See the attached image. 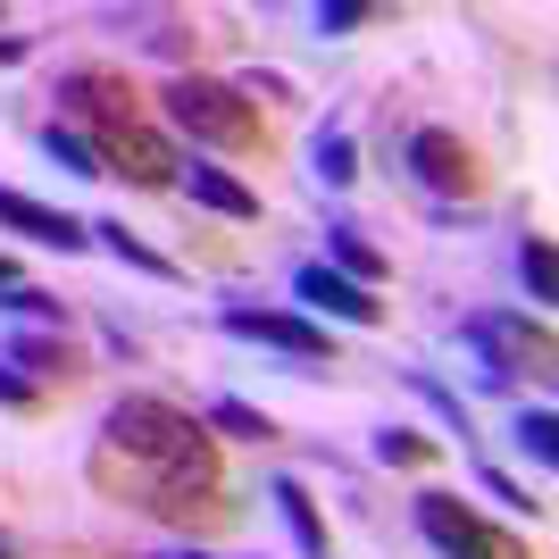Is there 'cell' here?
I'll use <instances>...</instances> for the list:
<instances>
[{"mask_svg": "<svg viewBox=\"0 0 559 559\" xmlns=\"http://www.w3.org/2000/svg\"><path fill=\"white\" fill-rule=\"evenodd\" d=\"M84 476H93L100 501H117L134 518H159V526L217 518V435L159 393H117L100 409Z\"/></svg>", "mask_w": 559, "mask_h": 559, "instance_id": "6da1fadb", "label": "cell"}, {"mask_svg": "<svg viewBox=\"0 0 559 559\" xmlns=\"http://www.w3.org/2000/svg\"><path fill=\"white\" fill-rule=\"evenodd\" d=\"M50 100H59V117L50 126H68V134L93 142L100 176H126V185H167V167H176V151L159 142V126L134 109V84L109 68H68L59 84H50Z\"/></svg>", "mask_w": 559, "mask_h": 559, "instance_id": "7a4b0ae2", "label": "cell"}, {"mask_svg": "<svg viewBox=\"0 0 559 559\" xmlns=\"http://www.w3.org/2000/svg\"><path fill=\"white\" fill-rule=\"evenodd\" d=\"M460 343L476 350V376L492 393H518V384H543L551 376V326L526 318V309H467L460 318Z\"/></svg>", "mask_w": 559, "mask_h": 559, "instance_id": "3957f363", "label": "cell"}, {"mask_svg": "<svg viewBox=\"0 0 559 559\" xmlns=\"http://www.w3.org/2000/svg\"><path fill=\"white\" fill-rule=\"evenodd\" d=\"M159 117L185 142H210V151H251L259 142V109L234 93V84H217V75H167Z\"/></svg>", "mask_w": 559, "mask_h": 559, "instance_id": "277c9868", "label": "cell"}, {"mask_svg": "<svg viewBox=\"0 0 559 559\" xmlns=\"http://www.w3.org/2000/svg\"><path fill=\"white\" fill-rule=\"evenodd\" d=\"M409 526L426 535L435 559H526V543L501 535L492 518H476L460 492H418V501H409Z\"/></svg>", "mask_w": 559, "mask_h": 559, "instance_id": "5b68a950", "label": "cell"}, {"mask_svg": "<svg viewBox=\"0 0 559 559\" xmlns=\"http://www.w3.org/2000/svg\"><path fill=\"white\" fill-rule=\"evenodd\" d=\"M217 326H226L234 343H259V350H276V359H293V368H318V359L334 368V350H326V326H318V318H301V309H259V301H226V309H217Z\"/></svg>", "mask_w": 559, "mask_h": 559, "instance_id": "8992f818", "label": "cell"}, {"mask_svg": "<svg viewBox=\"0 0 559 559\" xmlns=\"http://www.w3.org/2000/svg\"><path fill=\"white\" fill-rule=\"evenodd\" d=\"M401 167H409L435 201H467V192H476V151H467L451 126H409V134H401Z\"/></svg>", "mask_w": 559, "mask_h": 559, "instance_id": "52a82bcc", "label": "cell"}, {"mask_svg": "<svg viewBox=\"0 0 559 559\" xmlns=\"http://www.w3.org/2000/svg\"><path fill=\"white\" fill-rule=\"evenodd\" d=\"M293 301H301V318H334V326H376V318H384L376 284L334 276L326 259H301V267H293Z\"/></svg>", "mask_w": 559, "mask_h": 559, "instance_id": "ba28073f", "label": "cell"}, {"mask_svg": "<svg viewBox=\"0 0 559 559\" xmlns=\"http://www.w3.org/2000/svg\"><path fill=\"white\" fill-rule=\"evenodd\" d=\"M0 359H9L34 393H43V384H75V376H84V350H75L68 334H50V326H17L9 343H0Z\"/></svg>", "mask_w": 559, "mask_h": 559, "instance_id": "9c48e42d", "label": "cell"}, {"mask_svg": "<svg viewBox=\"0 0 559 559\" xmlns=\"http://www.w3.org/2000/svg\"><path fill=\"white\" fill-rule=\"evenodd\" d=\"M0 226L25 234V242H43V251H84V242H93L84 217L50 210V201H34V192H17V185H0Z\"/></svg>", "mask_w": 559, "mask_h": 559, "instance_id": "30bf717a", "label": "cell"}, {"mask_svg": "<svg viewBox=\"0 0 559 559\" xmlns=\"http://www.w3.org/2000/svg\"><path fill=\"white\" fill-rule=\"evenodd\" d=\"M176 185H185V201H192V210H210V217H234V226H242V217H259V192L242 185L234 167L185 159V167H176Z\"/></svg>", "mask_w": 559, "mask_h": 559, "instance_id": "8fae6325", "label": "cell"}, {"mask_svg": "<svg viewBox=\"0 0 559 559\" xmlns=\"http://www.w3.org/2000/svg\"><path fill=\"white\" fill-rule=\"evenodd\" d=\"M109 34H126L134 50H159V59H192V25L176 9H100Z\"/></svg>", "mask_w": 559, "mask_h": 559, "instance_id": "7c38bea8", "label": "cell"}, {"mask_svg": "<svg viewBox=\"0 0 559 559\" xmlns=\"http://www.w3.org/2000/svg\"><path fill=\"white\" fill-rule=\"evenodd\" d=\"M267 501H276L284 535H293V551H301V559H326V518H318V501H309L301 476H276V485H267Z\"/></svg>", "mask_w": 559, "mask_h": 559, "instance_id": "4fadbf2b", "label": "cell"}, {"mask_svg": "<svg viewBox=\"0 0 559 559\" xmlns=\"http://www.w3.org/2000/svg\"><path fill=\"white\" fill-rule=\"evenodd\" d=\"M326 267H334V276H350V284H376V276H384V251H376L350 217H334V226H326Z\"/></svg>", "mask_w": 559, "mask_h": 559, "instance_id": "5bb4252c", "label": "cell"}, {"mask_svg": "<svg viewBox=\"0 0 559 559\" xmlns=\"http://www.w3.org/2000/svg\"><path fill=\"white\" fill-rule=\"evenodd\" d=\"M100 251L117 259V267H134V276H159V284H176V259L167 251H151V242H142V234H126V217H100Z\"/></svg>", "mask_w": 559, "mask_h": 559, "instance_id": "9a60e30c", "label": "cell"}, {"mask_svg": "<svg viewBox=\"0 0 559 559\" xmlns=\"http://www.w3.org/2000/svg\"><path fill=\"white\" fill-rule=\"evenodd\" d=\"M201 426H210V435H226V443H276V418H267V409H251V401H234V393H217L210 409H201Z\"/></svg>", "mask_w": 559, "mask_h": 559, "instance_id": "2e32d148", "label": "cell"}, {"mask_svg": "<svg viewBox=\"0 0 559 559\" xmlns=\"http://www.w3.org/2000/svg\"><path fill=\"white\" fill-rule=\"evenodd\" d=\"M309 176H318V185H334V192L359 185V142H350L343 126H326V134L309 142Z\"/></svg>", "mask_w": 559, "mask_h": 559, "instance_id": "e0dca14e", "label": "cell"}, {"mask_svg": "<svg viewBox=\"0 0 559 559\" xmlns=\"http://www.w3.org/2000/svg\"><path fill=\"white\" fill-rule=\"evenodd\" d=\"M401 384H409V393H418L426 409H435V418H443L451 435H460V443H467V435H476V418H467V401L451 393V384H443V376H435V368H401Z\"/></svg>", "mask_w": 559, "mask_h": 559, "instance_id": "ac0fdd59", "label": "cell"}, {"mask_svg": "<svg viewBox=\"0 0 559 559\" xmlns=\"http://www.w3.org/2000/svg\"><path fill=\"white\" fill-rule=\"evenodd\" d=\"M510 443H518V460H535V467L559 460V418H551V401L518 409V418H510Z\"/></svg>", "mask_w": 559, "mask_h": 559, "instance_id": "d6986e66", "label": "cell"}, {"mask_svg": "<svg viewBox=\"0 0 559 559\" xmlns=\"http://www.w3.org/2000/svg\"><path fill=\"white\" fill-rule=\"evenodd\" d=\"M0 309H9V318H25V326H50V334H68V301H59V293L9 284V293H0Z\"/></svg>", "mask_w": 559, "mask_h": 559, "instance_id": "ffe728a7", "label": "cell"}, {"mask_svg": "<svg viewBox=\"0 0 559 559\" xmlns=\"http://www.w3.org/2000/svg\"><path fill=\"white\" fill-rule=\"evenodd\" d=\"M518 284H526V301H551V242H543V234H526V242H518Z\"/></svg>", "mask_w": 559, "mask_h": 559, "instance_id": "44dd1931", "label": "cell"}, {"mask_svg": "<svg viewBox=\"0 0 559 559\" xmlns=\"http://www.w3.org/2000/svg\"><path fill=\"white\" fill-rule=\"evenodd\" d=\"M476 492H485L492 510H510V518H543V501H526V485L501 476V467H476Z\"/></svg>", "mask_w": 559, "mask_h": 559, "instance_id": "7402d4cb", "label": "cell"}, {"mask_svg": "<svg viewBox=\"0 0 559 559\" xmlns=\"http://www.w3.org/2000/svg\"><path fill=\"white\" fill-rule=\"evenodd\" d=\"M43 151H50L59 167H68V176H100L93 142H84V134H68V126H43Z\"/></svg>", "mask_w": 559, "mask_h": 559, "instance_id": "603a6c76", "label": "cell"}, {"mask_svg": "<svg viewBox=\"0 0 559 559\" xmlns=\"http://www.w3.org/2000/svg\"><path fill=\"white\" fill-rule=\"evenodd\" d=\"M426 451H435V443H426L418 426H384V435H376V460H384V467H418Z\"/></svg>", "mask_w": 559, "mask_h": 559, "instance_id": "cb8c5ba5", "label": "cell"}, {"mask_svg": "<svg viewBox=\"0 0 559 559\" xmlns=\"http://www.w3.org/2000/svg\"><path fill=\"white\" fill-rule=\"evenodd\" d=\"M376 9L368 0H318V34H350V25H368Z\"/></svg>", "mask_w": 559, "mask_h": 559, "instance_id": "d4e9b609", "label": "cell"}, {"mask_svg": "<svg viewBox=\"0 0 559 559\" xmlns=\"http://www.w3.org/2000/svg\"><path fill=\"white\" fill-rule=\"evenodd\" d=\"M0 409H34V384H25L9 359H0Z\"/></svg>", "mask_w": 559, "mask_h": 559, "instance_id": "484cf974", "label": "cell"}, {"mask_svg": "<svg viewBox=\"0 0 559 559\" xmlns=\"http://www.w3.org/2000/svg\"><path fill=\"white\" fill-rule=\"evenodd\" d=\"M100 343H109V359H142V343H134V334H126V326H117V318H109V326H100Z\"/></svg>", "mask_w": 559, "mask_h": 559, "instance_id": "4316f807", "label": "cell"}, {"mask_svg": "<svg viewBox=\"0 0 559 559\" xmlns=\"http://www.w3.org/2000/svg\"><path fill=\"white\" fill-rule=\"evenodd\" d=\"M25 50H34V34H0V68H17Z\"/></svg>", "mask_w": 559, "mask_h": 559, "instance_id": "83f0119b", "label": "cell"}, {"mask_svg": "<svg viewBox=\"0 0 559 559\" xmlns=\"http://www.w3.org/2000/svg\"><path fill=\"white\" fill-rule=\"evenodd\" d=\"M151 559H217V551H201V543H167V551H151Z\"/></svg>", "mask_w": 559, "mask_h": 559, "instance_id": "f1b7e54d", "label": "cell"}, {"mask_svg": "<svg viewBox=\"0 0 559 559\" xmlns=\"http://www.w3.org/2000/svg\"><path fill=\"white\" fill-rule=\"evenodd\" d=\"M9 284H17V267H9V259H0V293H9Z\"/></svg>", "mask_w": 559, "mask_h": 559, "instance_id": "f546056e", "label": "cell"}, {"mask_svg": "<svg viewBox=\"0 0 559 559\" xmlns=\"http://www.w3.org/2000/svg\"><path fill=\"white\" fill-rule=\"evenodd\" d=\"M0 559H9V543H0Z\"/></svg>", "mask_w": 559, "mask_h": 559, "instance_id": "4dcf8cb0", "label": "cell"}]
</instances>
